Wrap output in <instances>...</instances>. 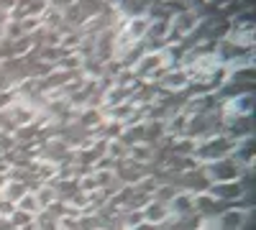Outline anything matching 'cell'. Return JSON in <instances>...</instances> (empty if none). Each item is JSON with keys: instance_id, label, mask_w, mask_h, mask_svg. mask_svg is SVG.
<instances>
[{"instance_id": "obj_1", "label": "cell", "mask_w": 256, "mask_h": 230, "mask_svg": "<svg viewBox=\"0 0 256 230\" xmlns=\"http://www.w3.org/2000/svg\"><path fill=\"white\" fill-rule=\"evenodd\" d=\"M46 3H49V8H56V10H70L74 3H77V0H46Z\"/></svg>"}]
</instances>
